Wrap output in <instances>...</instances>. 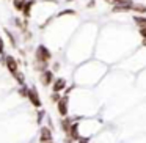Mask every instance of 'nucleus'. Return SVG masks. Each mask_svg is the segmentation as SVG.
I'll return each instance as SVG.
<instances>
[{"instance_id": "1", "label": "nucleus", "mask_w": 146, "mask_h": 143, "mask_svg": "<svg viewBox=\"0 0 146 143\" xmlns=\"http://www.w3.org/2000/svg\"><path fill=\"white\" fill-rule=\"evenodd\" d=\"M3 65H5V68L8 69V72L11 74V76H16L17 72H21V66H19V60H17L14 55H11V54H8V55H5L3 57Z\"/></svg>"}, {"instance_id": "2", "label": "nucleus", "mask_w": 146, "mask_h": 143, "mask_svg": "<svg viewBox=\"0 0 146 143\" xmlns=\"http://www.w3.org/2000/svg\"><path fill=\"white\" fill-rule=\"evenodd\" d=\"M35 60L36 61H44V63H50V60H52L50 49L44 44H39L35 51Z\"/></svg>"}, {"instance_id": "3", "label": "nucleus", "mask_w": 146, "mask_h": 143, "mask_svg": "<svg viewBox=\"0 0 146 143\" xmlns=\"http://www.w3.org/2000/svg\"><path fill=\"white\" fill-rule=\"evenodd\" d=\"M27 99L30 101V104H32L33 107L41 108V105H42V102H41V96H39L38 90H36L35 86H30V88H29V93H27Z\"/></svg>"}, {"instance_id": "4", "label": "nucleus", "mask_w": 146, "mask_h": 143, "mask_svg": "<svg viewBox=\"0 0 146 143\" xmlns=\"http://www.w3.org/2000/svg\"><path fill=\"white\" fill-rule=\"evenodd\" d=\"M54 80H55V72L50 68L42 71V72H39V83H41L42 86H50Z\"/></svg>"}, {"instance_id": "5", "label": "nucleus", "mask_w": 146, "mask_h": 143, "mask_svg": "<svg viewBox=\"0 0 146 143\" xmlns=\"http://www.w3.org/2000/svg\"><path fill=\"white\" fill-rule=\"evenodd\" d=\"M57 110L61 118L68 116V112H69V98L68 96H61L60 98V101L57 102Z\"/></svg>"}, {"instance_id": "6", "label": "nucleus", "mask_w": 146, "mask_h": 143, "mask_svg": "<svg viewBox=\"0 0 146 143\" xmlns=\"http://www.w3.org/2000/svg\"><path fill=\"white\" fill-rule=\"evenodd\" d=\"M52 93H60L63 94V91L68 88V82L64 77H55V80L52 82Z\"/></svg>"}, {"instance_id": "7", "label": "nucleus", "mask_w": 146, "mask_h": 143, "mask_svg": "<svg viewBox=\"0 0 146 143\" xmlns=\"http://www.w3.org/2000/svg\"><path fill=\"white\" fill-rule=\"evenodd\" d=\"M133 0H126L123 3H118L115 7H111V13H129L132 11V7H133Z\"/></svg>"}, {"instance_id": "8", "label": "nucleus", "mask_w": 146, "mask_h": 143, "mask_svg": "<svg viewBox=\"0 0 146 143\" xmlns=\"http://www.w3.org/2000/svg\"><path fill=\"white\" fill-rule=\"evenodd\" d=\"M39 142L41 143H49L52 142V129L47 126H42L39 129Z\"/></svg>"}, {"instance_id": "9", "label": "nucleus", "mask_w": 146, "mask_h": 143, "mask_svg": "<svg viewBox=\"0 0 146 143\" xmlns=\"http://www.w3.org/2000/svg\"><path fill=\"white\" fill-rule=\"evenodd\" d=\"M36 5V0H27V3H25V7L22 8V17L24 19H27L29 21L30 19V16H32V10H33V7Z\"/></svg>"}, {"instance_id": "10", "label": "nucleus", "mask_w": 146, "mask_h": 143, "mask_svg": "<svg viewBox=\"0 0 146 143\" xmlns=\"http://www.w3.org/2000/svg\"><path fill=\"white\" fill-rule=\"evenodd\" d=\"M133 24H135L138 29H143V27H146V16H143V14H133Z\"/></svg>"}, {"instance_id": "11", "label": "nucleus", "mask_w": 146, "mask_h": 143, "mask_svg": "<svg viewBox=\"0 0 146 143\" xmlns=\"http://www.w3.org/2000/svg\"><path fill=\"white\" fill-rule=\"evenodd\" d=\"M132 11L135 14H143V16H146V5L145 3H133Z\"/></svg>"}, {"instance_id": "12", "label": "nucleus", "mask_w": 146, "mask_h": 143, "mask_svg": "<svg viewBox=\"0 0 146 143\" xmlns=\"http://www.w3.org/2000/svg\"><path fill=\"white\" fill-rule=\"evenodd\" d=\"M33 68H35V71H38V72H42V71L49 69V63H44V61H33Z\"/></svg>"}, {"instance_id": "13", "label": "nucleus", "mask_w": 146, "mask_h": 143, "mask_svg": "<svg viewBox=\"0 0 146 143\" xmlns=\"http://www.w3.org/2000/svg\"><path fill=\"white\" fill-rule=\"evenodd\" d=\"M25 3H27V0H13V7H14V10L16 11H22V8L25 7Z\"/></svg>"}, {"instance_id": "14", "label": "nucleus", "mask_w": 146, "mask_h": 143, "mask_svg": "<svg viewBox=\"0 0 146 143\" xmlns=\"http://www.w3.org/2000/svg\"><path fill=\"white\" fill-rule=\"evenodd\" d=\"M5 33H7V36L10 38V44L13 46V47H17V41H16V36L13 35V33L10 32V30H5Z\"/></svg>"}, {"instance_id": "15", "label": "nucleus", "mask_w": 146, "mask_h": 143, "mask_svg": "<svg viewBox=\"0 0 146 143\" xmlns=\"http://www.w3.org/2000/svg\"><path fill=\"white\" fill-rule=\"evenodd\" d=\"M74 14H76V10H71V8H68V10L60 11V13L57 14V17H61V16H74Z\"/></svg>"}, {"instance_id": "16", "label": "nucleus", "mask_w": 146, "mask_h": 143, "mask_svg": "<svg viewBox=\"0 0 146 143\" xmlns=\"http://www.w3.org/2000/svg\"><path fill=\"white\" fill-rule=\"evenodd\" d=\"M19 96H22V98H27V93H29V86L27 85H22V86H19Z\"/></svg>"}, {"instance_id": "17", "label": "nucleus", "mask_w": 146, "mask_h": 143, "mask_svg": "<svg viewBox=\"0 0 146 143\" xmlns=\"http://www.w3.org/2000/svg\"><path fill=\"white\" fill-rule=\"evenodd\" d=\"M5 43H3V38H0V57H2V60H3L5 57Z\"/></svg>"}, {"instance_id": "18", "label": "nucleus", "mask_w": 146, "mask_h": 143, "mask_svg": "<svg viewBox=\"0 0 146 143\" xmlns=\"http://www.w3.org/2000/svg\"><path fill=\"white\" fill-rule=\"evenodd\" d=\"M63 94H60V93H52V96H50V99H52V102H55V104H57L58 101H60V98Z\"/></svg>"}, {"instance_id": "19", "label": "nucleus", "mask_w": 146, "mask_h": 143, "mask_svg": "<svg viewBox=\"0 0 146 143\" xmlns=\"http://www.w3.org/2000/svg\"><path fill=\"white\" fill-rule=\"evenodd\" d=\"M105 3H108V5H111V7H115V5H118V3H123V2H126V0H104Z\"/></svg>"}, {"instance_id": "20", "label": "nucleus", "mask_w": 146, "mask_h": 143, "mask_svg": "<svg viewBox=\"0 0 146 143\" xmlns=\"http://www.w3.org/2000/svg\"><path fill=\"white\" fill-rule=\"evenodd\" d=\"M138 35L141 36L143 39H146V27H143V29H138Z\"/></svg>"}, {"instance_id": "21", "label": "nucleus", "mask_w": 146, "mask_h": 143, "mask_svg": "<svg viewBox=\"0 0 146 143\" xmlns=\"http://www.w3.org/2000/svg\"><path fill=\"white\" fill-rule=\"evenodd\" d=\"M50 69L54 71V72H55V71H58V69H60V63H58V61H55V63L52 65V68H50Z\"/></svg>"}, {"instance_id": "22", "label": "nucleus", "mask_w": 146, "mask_h": 143, "mask_svg": "<svg viewBox=\"0 0 146 143\" xmlns=\"http://www.w3.org/2000/svg\"><path fill=\"white\" fill-rule=\"evenodd\" d=\"M77 143H88V138H85V137H80V138L77 140Z\"/></svg>"}, {"instance_id": "23", "label": "nucleus", "mask_w": 146, "mask_h": 143, "mask_svg": "<svg viewBox=\"0 0 146 143\" xmlns=\"http://www.w3.org/2000/svg\"><path fill=\"white\" fill-rule=\"evenodd\" d=\"M42 118H44V112H39L38 118H36V120H38V123H41V120H42Z\"/></svg>"}, {"instance_id": "24", "label": "nucleus", "mask_w": 146, "mask_h": 143, "mask_svg": "<svg viewBox=\"0 0 146 143\" xmlns=\"http://www.w3.org/2000/svg\"><path fill=\"white\" fill-rule=\"evenodd\" d=\"M94 5H96V2H94V0H90L86 7H88V8H94Z\"/></svg>"}, {"instance_id": "25", "label": "nucleus", "mask_w": 146, "mask_h": 143, "mask_svg": "<svg viewBox=\"0 0 146 143\" xmlns=\"http://www.w3.org/2000/svg\"><path fill=\"white\" fill-rule=\"evenodd\" d=\"M141 44H143V47H146V39H143V43H141Z\"/></svg>"}, {"instance_id": "26", "label": "nucleus", "mask_w": 146, "mask_h": 143, "mask_svg": "<svg viewBox=\"0 0 146 143\" xmlns=\"http://www.w3.org/2000/svg\"><path fill=\"white\" fill-rule=\"evenodd\" d=\"M66 2H76V0H66Z\"/></svg>"}, {"instance_id": "27", "label": "nucleus", "mask_w": 146, "mask_h": 143, "mask_svg": "<svg viewBox=\"0 0 146 143\" xmlns=\"http://www.w3.org/2000/svg\"><path fill=\"white\" fill-rule=\"evenodd\" d=\"M49 143H54V142H49Z\"/></svg>"}, {"instance_id": "28", "label": "nucleus", "mask_w": 146, "mask_h": 143, "mask_svg": "<svg viewBox=\"0 0 146 143\" xmlns=\"http://www.w3.org/2000/svg\"><path fill=\"white\" fill-rule=\"evenodd\" d=\"M0 38H2V36H0Z\"/></svg>"}]
</instances>
